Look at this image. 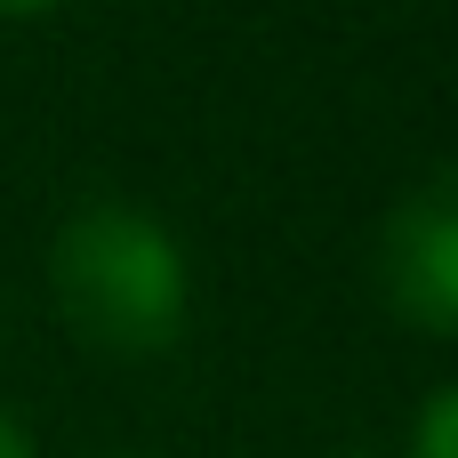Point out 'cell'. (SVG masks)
<instances>
[{"label": "cell", "mask_w": 458, "mask_h": 458, "mask_svg": "<svg viewBox=\"0 0 458 458\" xmlns=\"http://www.w3.org/2000/svg\"><path fill=\"white\" fill-rule=\"evenodd\" d=\"M378 290L411 330L458 338V161L394 201L378 233Z\"/></svg>", "instance_id": "cell-2"}, {"label": "cell", "mask_w": 458, "mask_h": 458, "mask_svg": "<svg viewBox=\"0 0 458 458\" xmlns=\"http://www.w3.org/2000/svg\"><path fill=\"white\" fill-rule=\"evenodd\" d=\"M113 458H145V451H113Z\"/></svg>", "instance_id": "cell-6"}, {"label": "cell", "mask_w": 458, "mask_h": 458, "mask_svg": "<svg viewBox=\"0 0 458 458\" xmlns=\"http://www.w3.org/2000/svg\"><path fill=\"white\" fill-rule=\"evenodd\" d=\"M32 8H48V0H0V16H32Z\"/></svg>", "instance_id": "cell-5"}, {"label": "cell", "mask_w": 458, "mask_h": 458, "mask_svg": "<svg viewBox=\"0 0 458 458\" xmlns=\"http://www.w3.org/2000/svg\"><path fill=\"white\" fill-rule=\"evenodd\" d=\"M411 458H458V386H443V394H435V403L419 411Z\"/></svg>", "instance_id": "cell-3"}, {"label": "cell", "mask_w": 458, "mask_h": 458, "mask_svg": "<svg viewBox=\"0 0 458 458\" xmlns=\"http://www.w3.org/2000/svg\"><path fill=\"white\" fill-rule=\"evenodd\" d=\"M0 458H32V435H24L8 411H0Z\"/></svg>", "instance_id": "cell-4"}, {"label": "cell", "mask_w": 458, "mask_h": 458, "mask_svg": "<svg viewBox=\"0 0 458 458\" xmlns=\"http://www.w3.org/2000/svg\"><path fill=\"white\" fill-rule=\"evenodd\" d=\"M48 298L56 322L113 362H145L169 354L185 330V250L169 242V225H153L129 201H89L56 225L48 242Z\"/></svg>", "instance_id": "cell-1"}]
</instances>
